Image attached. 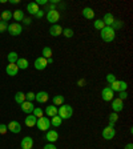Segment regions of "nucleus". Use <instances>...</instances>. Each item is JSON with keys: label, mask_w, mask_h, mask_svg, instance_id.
I'll list each match as a JSON object with an SVG mask.
<instances>
[{"label": "nucleus", "mask_w": 133, "mask_h": 149, "mask_svg": "<svg viewBox=\"0 0 133 149\" xmlns=\"http://www.w3.org/2000/svg\"><path fill=\"white\" fill-rule=\"evenodd\" d=\"M116 37V31L113 27H104L101 29V39L105 43H112Z\"/></svg>", "instance_id": "nucleus-1"}, {"label": "nucleus", "mask_w": 133, "mask_h": 149, "mask_svg": "<svg viewBox=\"0 0 133 149\" xmlns=\"http://www.w3.org/2000/svg\"><path fill=\"white\" fill-rule=\"evenodd\" d=\"M73 115V108L71 105H67V104H63L60 105V108L57 109V116L61 117V120H68L72 117Z\"/></svg>", "instance_id": "nucleus-2"}, {"label": "nucleus", "mask_w": 133, "mask_h": 149, "mask_svg": "<svg viewBox=\"0 0 133 149\" xmlns=\"http://www.w3.org/2000/svg\"><path fill=\"white\" fill-rule=\"evenodd\" d=\"M111 85V89L113 91V92H123V91H127L128 88V84L125 83V81H120V80H116L113 81L112 84H109Z\"/></svg>", "instance_id": "nucleus-3"}, {"label": "nucleus", "mask_w": 133, "mask_h": 149, "mask_svg": "<svg viewBox=\"0 0 133 149\" xmlns=\"http://www.w3.org/2000/svg\"><path fill=\"white\" fill-rule=\"evenodd\" d=\"M36 127L40 130H48L51 128V120L48 117H40L36 121Z\"/></svg>", "instance_id": "nucleus-4"}, {"label": "nucleus", "mask_w": 133, "mask_h": 149, "mask_svg": "<svg viewBox=\"0 0 133 149\" xmlns=\"http://www.w3.org/2000/svg\"><path fill=\"white\" fill-rule=\"evenodd\" d=\"M7 31L9 32V35H12V36H19V35L23 32V27L19 23H12V24L8 25V29Z\"/></svg>", "instance_id": "nucleus-5"}, {"label": "nucleus", "mask_w": 133, "mask_h": 149, "mask_svg": "<svg viewBox=\"0 0 133 149\" xmlns=\"http://www.w3.org/2000/svg\"><path fill=\"white\" fill-rule=\"evenodd\" d=\"M59 19H60V13L57 9H53V11H48L47 12V20L51 24H56V23L59 22Z\"/></svg>", "instance_id": "nucleus-6"}, {"label": "nucleus", "mask_w": 133, "mask_h": 149, "mask_svg": "<svg viewBox=\"0 0 133 149\" xmlns=\"http://www.w3.org/2000/svg\"><path fill=\"white\" fill-rule=\"evenodd\" d=\"M101 97H102L104 101H112L113 97H115V92H113L109 87H105L104 89H102V92H101Z\"/></svg>", "instance_id": "nucleus-7"}, {"label": "nucleus", "mask_w": 133, "mask_h": 149, "mask_svg": "<svg viewBox=\"0 0 133 149\" xmlns=\"http://www.w3.org/2000/svg\"><path fill=\"white\" fill-rule=\"evenodd\" d=\"M47 65H48L47 59H44L43 56H40V57H37V59L35 60V68H36L37 71H44V69L47 68Z\"/></svg>", "instance_id": "nucleus-8"}, {"label": "nucleus", "mask_w": 133, "mask_h": 149, "mask_svg": "<svg viewBox=\"0 0 133 149\" xmlns=\"http://www.w3.org/2000/svg\"><path fill=\"white\" fill-rule=\"evenodd\" d=\"M115 134H116V130L113 127H107L104 128V130H102V137L105 140H112V139H115Z\"/></svg>", "instance_id": "nucleus-9"}, {"label": "nucleus", "mask_w": 133, "mask_h": 149, "mask_svg": "<svg viewBox=\"0 0 133 149\" xmlns=\"http://www.w3.org/2000/svg\"><path fill=\"white\" fill-rule=\"evenodd\" d=\"M112 109H113V112H115V113L123 111V109H124V102H123V100H120L118 97H117V99L112 100Z\"/></svg>", "instance_id": "nucleus-10"}, {"label": "nucleus", "mask_w": 133, "mask_h": 149, "mask_svg": "<svg viewBox=\"0 0 133 149\" xmlns=\"http://www.w3.org/2000/svg\"><path fill=\"white\" fill-rule=\"evenodd\" d=\"M32 146H33V139L29 136H25L22 140V143H20V148L22 149H32Z\"/></svg>", "instance_id": "nucleus-11"}, {"label": "nucleus", "mask_w": 133, "mask_h": 149, "mask_svg": "<svg viewBox=\"0 0 133 149\" xmlns=\"http://www.w3.org/2000/svg\"><path fill=\"white\" fill-rule=\"evenodd\" d=\"M7 127H8L9 132H12V133H20L22 132V125L19 121H11Z\"/></svg>", "instance_id": "nucleus-12"}, {"label": "nucleus", "mask_w": 133, "mask_h": 149, "mask_svg": "<svg viewBox=\"0 0 133 149\" xmlns=\"http://www.w3.org/2000/svg\"><path fill=\"white\" fill-rule=\"evenodd\" d=\"M35 100H36L37 102H40V104H44V102H47L49 100V95L43 91V92H39L35 95Z\"/></svg>", "instance_id": "nucleus-13"}, {"label": "nucleus", "mask_w": 133, "mask_h": 149, "mask_svg": "<svg viewBox=\"0 0 133 149\" xmlns=\"http://www.w3.org/2000/svg\"><path fill=\"white\" fill-rule=\"evenodd\" d=\"M20 108H22V111L24 112V113H27V115H32V112H33V109H35V105L29 101H24Z\"/></svg>", "instance_id": "nucleus-14"}, {"label": "nucleus", "mask_w": 133, "mask_h": 149, "mask_svg": "<svg viewBox=\"0 0 133 149\" xmlns=\"http://www.w3.org/2000/svg\"><path fill=\"white\" fill-rule=\"evenodd\" d=\"M49 33H51V36H53V37L60 36V35L63 33V28H61V25H59V24H53L52 27H51V29H49Z\"/></svg>", "instance_id": "nucleus-15"}, {"label": "nucleus", "mask_w": 133, "mask_h": 149, "mask_svg": "<svg viewBox=\"0 0 133 149\" xmlns=\"http://www.w3.org/2000/svg\"><path fill=\"white\" fill-rule=\"evenodd\" d=\"M45 139L49 141V143H55V141H57V139H59V133L56 132V130H48L45 134Z\"/></svg>", "instance_id": "nucleus-16"}, {"label": "nucleus", "mask_w": 133, "mask_h": 149, "mask_svg": "<svg viewBox=\"0 0 133 149\" xmlns=\"http://www.w3.org/2000/svg\"><path fill=\"white\" fill-rule=\"evenodd\" d=\"M6 72H7V74H9V76H16L17 72H19L17 65L16 64H8L7 65V68H6Z\"/></svg>", "instance_id": "nucleus-17"}, {"label": "nucleus", "mask_w": 133, "mask_h": 149, "mask_svg": "<svg viewBox=\"0 0 133 149\" xmlns=\"http://www.w3.org/2000/svg\"><path fill=\"white\" fill-rule=\"evenodd\" d=\"M104 24H105V27H112V25L115 24V17H113V15L112 13H105L104 15Z\"/></svg>", "instance_id": "nucleus-18"}, {"label": "nucleus", "mask_w": 133, "mask_h": 149, "mask_svg": "<svg viewBox=\"0 0 133 149\" xmlns=\"http://www.w3.org/2000/svg\"><path fill=\"white\" fill-rule=\"evenodd\" d=\"M45 115L48 117H53V116H57V108L56 105H49L45 108Z\"/></svg>", "instance_id": "nucleus-19"}, {"label": "nucleus", "mask_w": 133, "mask_h": 149, "mask_svg": "<svg viewBox=\"0 0 133 149\" xmlns=\"http://www.w3.org/2000/svg\"><path fill=\"white\" fill-rule=\"evenodd\" d=\"M83 16L85 19H88V20H91V19L95 17V11L92 8H89V7H87V8L83 9Z\"/></svg>", "instance_id": "nucleus-20"}, {"label": "nucleus", "mask_w": 133, "mask_h": 149, "mask_svg": "<svg viewBox=\"0 0 133 149\" xmlns=\"http://www.w3.org/2000/svg\"><path fill=\"white\" fill-rule=\"evenodd\" d=\"M36 121H37V118L35 117L33 115H28V117H25V125L27 127H35L36 125Z\"/></svg>", "instance_id": "nucleus-21"}, {"label": "nucleus", "mask_w": 133, "mask_h": 149, "mask_svg": "<svg viewBox=\"0 0 133 149\" xmlns=\"http://www.w3.org/2000/svg\"><path fill=\"white\" fill-rule=\"evenodd\" d=\"M39 9L40 8H39V6H37L36 3H29L27 6V11L31 13V15H36V12L39 11Z\"/></svg>", "instance_id": "nucleus-22"}, {"label": "nucleus", "mask_w": 133, "mask_h": 149, "mask_svg": "<svg viewBox=\"0 0 133 149\" xmlns=\"http://www.w3.org/2000/svg\"><path fill=\"white\" fill-rule=\"evenodd\" d=\"M28 64L29 63L27 61V59H17V61H16V65H17L19 69H27Z\"/></svg>", "instance_id": "nucleus-23"}, {"label": "nucleus", "mask_w": 133, "mask_h": 149, "mask_svg": "<svg viewBox=\"0 0 133 149\" xmlns=\"http://www.w3.org/2000/svg\"><path fill=\"white\" fill-rule=\"evenodd\" d=\"M12 17L15 19L16 22H23V19H24V12L20 11V9H17V11H15V12L12 13Z\"/></svg>", "instance_id": "nucleus-24"}, {"label": "nucleus", "mask_w": 133, "mask_h": 149, "mask_svg": "<svg viewBox=\"0 0 133 149\" xmlns=\"http://www.w3.org/2000/svg\"><path fill=\"white\" fill-rule=\"evenodd\" d=\"M15 101L17 102V104H20V105H22L23 102L25 101V95L23 92H17L15 95Z\"/></svg>", "instance_id": "nucleus-25"}, {"label": "nucleus", "mask_w": 133, "mask_h": 149, "mask_svg": "<svg viewBox=\"0 0 133 149\" xmlns=\"http://www.w3.org/2000/svg\"><path fill=\"white\" fill-rule=\"evenodd\" d=\"M51 125L55 128L60 127V125H61V117H60V116H53V117L51 118Z\"/></svg>", "instance_id": "nucleus-26"}, {"label": "nucleus", "mask_w": 133, "mask_h": 149, "mask_svg": "<svg viewBox=\"0 0 133 149\" xmlns=\"http://www.w3.org/2000/svg\"><path fill=\"white\" fill-rule=\"evenodd\" d=\"M0 16H1V20L7 23V22H9V20L12 19V12H11V11H3Z\"/></svg>", "instance_id": "nucleus-27"}, {"label": "nucleus", "mask_w": 133, "mask_h": 149, "mask_svg": "<svg viewBox=\"0 0 133 149\" xmlns=\"http://www.w3.org/2000/svg\"><path fill=\"white\" fill-rule=\"evenodd\" d=\"M19 56L16 52H9L8 53V63L9 64H16V61H17Z\"/></svg>", "instance_id": "nucleus-28"}, {"label": "nucleus", "mask_w": 133, "mask_h": 149, "mask_svg": "<svg viewBox=\"0 0 133 149\" xmlns=\"http://www.w3.org/2000/svg\"><path fill=\"white\" fill-rule=\"evenodd\" d=\"M52 101H53V105H63L64 104V96L57 95V96H55L52 99Z\"/></svg>", "instance_id": "nucleus-29"}, {"label": "nucleus", "mask_w": 133, "mask_h": 149, "mask_svg": "<svg viewBox=\"0 0 133 149\" xmlns=\"http://www.w3.org/2000/svg\"><path fill=\"white\" fill-rule=\"evenodd\" d=\"M118 120V115L115 113V112H112L111 115H109V127H115V123Z\"/></svg>", "instance_id": "nucleus-30"}, {"label": "nucleus", "mask_w": 133, "mask_h": 149, "mask_svg": "<svg viewBox=\"0 0 133 149\" xmlns=\"http://www.w3.org/2000/svg\"><path fill=\"white\" fill-rule=\"evenodd\" d=\"M43 57L47 60L52 57V49H51L49 47H44L43 48Z\"/></svg>", "instance_id": "nucleus-31"}, {"label": "nucleus", "mask_w": 133, "mask_h": 149, "mask_svg": "<svg viewBox=\"0 0 133 149\" xmlns=\"http://www.w3.org/2000/svg\"><path fill=\"white\" fill-rule=\"evenodd\" d=\"M93 27L96 28V29H99V31H101L102 28L105 27V24H104V22H102L101 19H97V20H95V23H93Z\"/></svg>", "instance_id": "nucleus-32"}, {"label": "nucleus", "mask_w": 133, "mask_h": 149, "mask_svg": "<svg viewBox=\"0 0 133 149\" xmlns=\"http://www.w3.org/2000/svg\"><path fill=\"white\" fill-rule=\"evenodd\" d=\"M43 113H44V112H43V109H41V108H39V107H37V108H35V109H33V112H32V115H33L36 118H40V117H43Z\"/></svg>", "instance_id": "nucleus-33"}, {"label": "nucleus", "mask_w": 133, "mask_h": 149, "mask_svg": "<svg viewBox=\"0 0 133 149\" xmlns=\"http://www.w3.org/2000/svg\"><path fill=\"white\" fill-rule=\"evenodd\" d=\"M63 35H64L65 37H72L73 36V31H72L71 28H64V29H63Z\"/></svg>", "instance_id": "nucleus-34"}, {"label": "nucleus", "mask_w": 133, "mask_h": 149, "mask_svg": "<svg viewBox=\"0 0 133 149\" xmlns=\"http://www.w3.org/2000/svg\"><path fill=\"white\" fill-rule=\"evenodd\" d=\"M7 29H8V23H6V22H0V33H3V32H6Z\"/></svg>", "instance_id": "nucleus-35"}, {"label": "nucleus", "mask_w": 133, "mask_h": 149, "mask_svg": "<svg viewBox=\"0 0 133 149\" xmlns=\"http://www.w3.org/2000/svg\"><path fill=\"white\" fill-rule=\"evenodd\" d=\"M33 100H35V93L33 92H28L27 95H25V101L32 102Z\"/></svg>", "instance_id": "nucleus-36"}, {"label": "nucleus", "mask_w": 133, "mask_h": 149, "mask_svg": "<svg viewBox=\"0 0 133 149\" xmlns=\"http://www.w3.org/2000/svg\"><path fill=\"white\" fill-rule=\"evenodd\" d=\"M107 81H108V84H112L113 81H116V76L113 73L107 74Z\"/></svg>", "instance_id": "nucleus-37"}, {"label": "nucleus", "mask_w": 133, "mask_h": 149, "mask_svg": "<svg viewBox=\"0 0 133 149\" xmlns=\"http://www.w3.org/2000/svg\"><path fill=\"white\" fill-rule=\"evenodd\" d=\"M127 97H128V93H127V91H123V92H118V99H120V100H127Z\"/></svg>", "instance_id": "nucleus-38"}, {"label": "nucleus", "mask_w": 133, "mask_h": 149, "mask_svg": "<svg viewBox=\"0 0 133 149\" xmlns=\"http://www.w3.org/2000/svg\"><path fill=\"white\" fill-rule=\"evenodd\" d=\"M7 130H8V127L6 124H0V134H6Z\"/></svg>", "instance_id": "nucleus-39"}, {"label": "nucleus", "mask_w": 133, "mask_h": 149, "mask_svg": "<svg viewBox=\"0 0 133 149\" xmlns=\"http://www.w3.org/2000/svg\"><path fill=\"white\" fill-rule=\"evenodd\" d=\"M35 16H36L37 19H41V17H43V16H44V11H41V9H39V11H37V12H36V15H35Z\"/></svg>", "instance_id": "nucleus-40"}, {"label": "nucleus", "mask_w": 133, "mask_h": 149, "mask_svg": "<svg viewBox=\"0 0 133 149\" xmlns=\"http://www.w3.org/2000/svg\"><path fill=\"white\" fill-rule=\"evenodd\" d=\"M35 3H36L37 6H45V4L48 3V1H47V0H36Z\"/></svg>", "instance_id": "nucleus-41"}, {"label": "nucleus", "mask_w": 133, "mask_h": 149, "mask_svg": "<svg viewBox=\"0 0 133 149\" xmlns=\"http://www.w3.org/2000/svg\"><path fill=\"white\" fill-rule=\"evenodd\" d=\"M43 149H57V148H56V146L55 145H53V144L52 143H49V144H47V145L45 146H44V148Z\"/></svg>", "instance_id": "nucleus-42"}, {"label": "nucleus", "mask_w": 133, "mask_h": 149, "mask_svg": "<svg viewBox=\"0 0 133 149\" xmlns=\"http://www.w3.org/2000/svg\"><path fill=\"white\" fill-rule=\"evenodd\" d=\"M31 22H32V20L29 17H24V19H23V23H24L25 25H29V24H31Z\"/></svg>", "instance_id": "nucleus-43"}, {"label": "nucleus", "mask_w": 133, "mask_h": 149, "mask_svg": "<svg viewBox=\"0 0 133 149\" xmlns=\"http://www.w3.org/2000/svg\"><path fill=\"white\" fill-rule=\"evenodd\" d=\"M9 3L11 4H19L20 3V0H9Z\"/></svg>", "instance_id": "nucleus-44"}, {"label": "nucleus", "mask_w": 133, "mask_h": 149, "mask_svg": "<svg viewBox=\"0 0 133 149\" xmlns=\"http://www.w3.org/2000/svg\"><path fill=\"white\" fill-rule=\"evenodd\" d=\"M125 149H133V144H127V145H125Z\"/></svg>", "instance_id": "nucleus-45"}, {"label": "nucleus", "mask_w": 133, "mask_h": 149, "mask_svg": "<svg viewBox=\"0 0 133 149\" xmlns=\"http://www.w3.org/2000/svg\"><path fill=\"white\" fill-rule=\"evenodd\" d=\"M84 84H85V81H84V80H80V81H79V85H80V87H83Z\"/></svg>", "instance_id": "nucleus-46"}, {"label": "nucleus", "mask_w": 133, "mask_h": 149, "mask_svg": "<svg viewBox=\"0 0 133 149\" xmlns=\"http://www.w3.org/2000/svg\"><path fill=\"white\" fill-rule=\"evenodd\" d=\"M47 63H48V64H52V63H53L52 57H51V59H48V60H47Z\"/></svg>", "instance_id": "nucleus-47"}, {"label": "nucleus", "mask_w": 133, "mask_h": 149, "mask_svg": "<svg viewBox=\"0 0 133 149\" xmlns=\"http://www.w3.org/2000/svg\"><path fill=\"white\" fill-rule=\"evenodd\" d=\"M0 22H1V16H0Z\"/></svg>", "instance_id": "nucleus-48"}]
</instances>
